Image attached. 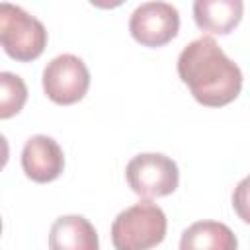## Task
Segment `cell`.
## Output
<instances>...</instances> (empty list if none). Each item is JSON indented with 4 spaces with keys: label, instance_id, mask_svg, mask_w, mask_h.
<instances>
[{
    "label": "cell",
    "instance_id": "obj_1",
    "mask_svg": "<svg viewBox=\"0 0 250 250\" xmlns=\"http://www.w3.org/2000/svg\"><path fill=\"white\" fill-rule=\"evenodd\" d=\"M178 76L191 96L207 107H223L234 102L242 90L238 64L209 35H201L184 47L178 57Z\"/></svg>",
    "mask_w": 250,
    "mask_h": 250
},
{
    "label": "cell",
    "instance_id": "obj_2",
    "mask_svg": "<svg viewBox=\"0 0 250 250\" xmlns=\"http://www.w3.org/2000/svg\"><path fill=\"white\" fill-rule=\"evenodd\" d=\"M166 215L150 201H141L121 211L111 225V242L117 250H146L166 236Z\"/></svg>",
    "mask_w": 250,
    "mask_h": 250
},
{
    "label": "cell",
    "instance_id": "obj_3",
    "mask_svg": "<svg viewBox=\"0 0 250 250\" xmlns=\"http://www.w3.org/2000/svg\"><path fill=\"white\" fill-rule=\"evenodd\" d=\"M0 47L14 61H35L47 47V29L23 8L0 2Z\"/></svg>",
    "mask_w": 250,
    "mask_h": 250
},
{
    "label": "cell",
    "instance_id": "obj_4",
    "mask_svg": "<svg viewBox=\"0 0 250 250\" xmlns=\"http://www.w3.org/2000/svg\"><path fill=\"white\" fill-rule=\"evenodd\" d=\"M129 188L145 199L164 197L176 191L180 182L178 164L160 152H143L129 160L125 168Z\"/></svg>",
    "mask_w": 250,
    "mask_h": 250
},
{
    "label": "cell",
    "instance_id": "obj_5",
    "mask_svg": "<svg viewBox=\"0 0 250 250\" xmlns=\"http://www.w3.org/2000/svg\"><path fill=\"white\" fill-rule=\"evenodd\" d=\"M90 88V70L82 59L64 53L47 62L43 70V90L47 98L59 105L80 102Z\"/></svg>",
    "mask_w": 250,
    "mask_h": 250
},
{
    "label": "cell",
    "instance_id": "obj_6",
    "mask_svg": "<svg viewBox=\"0 0 250 250\" xmlns=\"http://www.w3.org/2000/svg\"><path fill=\"white\" fill-rule=\"evenodd\" d=\"M180 29L178 10L160 0L141 4L129 18V31L133 39L145 47H162L170 43Z\"/></svg>",
    "mask_w": 250,
    "mask_h": 250
},
{
    "label": "cell",
    "instance_id": "obj_7",
    "mask_svg": "<svg viewBox=\"0 0 250 250\" xmlns=\"http://www.w3.org/2000/svg\"><path fill=\"white\" fill-rule=\"evenodd\" d=\"M21 168L37 184L57 180L64 168V154L59 143L47 135H33L21 150Z\"/></svg>",
    "mask_w": 250,
    "mask_h": 250
},
{
    "label": "cell",
    "instance_id": "obj_8",
    "mask_svg": "<svg viewBox=\"0 0 250 250\" xmlns=\"http://www.w3.org/2000/svg\"><path fill=\"white\" fill-rule=\"evenodd\" d=\"M242 0H193V20L201 31L213 35L230 33L242 20Z\"/></svg>",
    "mask_w": 250,
    "mask_h": 250
},
{
    "label": "cell",
    "instance_id": "obj_9",
    "mask_svg": "<svg viewBox=\"0 0 250 250\" xmlns=\"http://www.w3.org/2000/svg\"><path fill=\"white\" fill-rule=\"evenodd\" d=\"M98 232L94 225L80 215L59 217L49 232L51 250H98Z\"/></svg>",
    "mask_w": 250,
    "mask_h": 250
},
{
    "label": "cell",
    "instance_id": "obj_10",
    "mask_svg": "<svg viewBox=\"0 0 250 250\" xmlns=\"http://www.w3.org/2000/svg\"><path fill=\"white\" fill-rule=\"evenodd\" d=\"M238 246L232 230L217 221H199L188 227L182 234V250H234Z\"/></svg>",
    "mask_w": 250,
    "mask_h": 250
},
{
    "label": "cell",
    "instance_id": "obj_11",
    "mask_svg": "<svg viewBox=\"0 0 250 250\" xmlns=\"http://www.w3.org/2000/svg\"><path fill=\"white\" fill-rule=\"evenodd\" d=\"M27 102V86L14 72H0V119L18 115Z\"/></svg>",
    "mask_w": 250,
    "mask_h": 250
},
{
    "label": "cell",
    "instance_id": "obj_12",
    "mask_svg": "<svg viewBox=\"0 0 250 250\" xmlns=\"http://www.w3.org/2000/svg\"><path fill=\"white\" fill-rule=\"evenodd\" d=\"M8 158H10V145H8L6 137L0 135V170L8 164Z\"/></svg>",
    "mask_w": 250,
    "mask_h": 250
},
{
    "label": "cell",
    "instance_id": "obj_13",
    "mask_svg": "<svg viewBox=\"0 0 250 250\" xmlns=\"http://www.w3.org/2000/svg\"><path fill=\"white\" fill-rule=\"evenodd\" d=\"M125 0H90V4L92 6H96V8H102V10H111V8H117V6H121Z\"/></svg>",
    "mask_w": 250,
    "mask_h": 250
},
{
    "label": "cell",
    "instance_id": "obj_14",
    "mask_svg": "<svg viewBox=\"0 0 250 250\" xmlns=\"http://www.w3.org/2000/svg\"><path fill=\"white\" fill-rule=\"evenodd\" d=\"M0 234H2V219H0Z\"/></svg>",
    "mask_w": 250,
    "mask_h": 250
}]
</instances>
